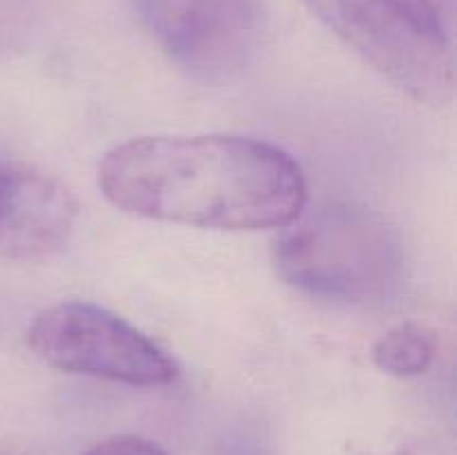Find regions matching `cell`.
Returning <instances> with one entry per match:
<instances>
[{
    "instance_id": "5b68a950",
    "label": "cell",
    "mask_w": 457,
    "mask_h": 455,
    "mask_svg": "<svg viewBox=\"0 0 457 455\" xmlns=\"http://www.w3.org/2000/svg\"><path fill=\"white\" fill-rule=\"evenodd\" d=\"M138 21L187 79L226 85L257 61L268 0H132Z\"/></svg>"
},
{
    "instance_id": "7a4b0ae2",
    "label": "cell",
    "mask_w": 457,
    "mask_h": 455,
    "mask_svg": "<svg viewBox=\"0 0 457 455\" xmlns=\"http://www.w3.org/2000/svg\"><path fill=\"white\" fill-rule=\"evenodd\" d=\"M281 279L311 297L370 302L386 297L404 275V244L382 214L355 203L302 210L272 245Z\"/></svg>"
},
{
    "instance_id": "ba28073f",
    "label": "cell",
    "mask_w": 457,
    "mask_h": 455,
    "mask_svg": "<svg viewBox=\"0 0 457 455\" xmlns=\"http://www.w3.org/2000/svg\"><path fill=\"white\" fill-rule=\"evenodd\" d=\"M85 455H168L154 442L134 435H116L98 442Z\"/></svg>"
},
{
    "instance_id": "8992f818",
    "label": "cell",
    "mask_w": 457,
    "mask_h": 455,
    "mask_svg": "<svg viewBox=\"0 0 457 455\" xmlns=\"http://www.w3.org/2000/svg\"><path fill=\"white\" fill-rule=\"evenodd\" d=\"M79 203L52 174L0 161V257L40 261L61 252L74 235Z\"/></svg>"
},
{
    "instance_id": "52a82bcc",
    "label": "cell",
    "mask_w": 457,
    "mask_h": 455,
    "mask_svg": "<svg viewBox=\"0 0 457 455\" xmlns=\"http://www.w3.org/2000/svg\"><path fill=\"white\" fill-rule=\"evenodd\" d=\"M437 355V337L428 326L406 321L386 330L375 342L373 364L395 377H418L427 373Z\"/></svg>"
},
{
    "instance_id": "277c9868",
    "label": "cell",
    "mask_w": 457,
    "mask_h": 455,
    "mask_svg": "<svg viewBox=\"0 0 457 455\" xmlns=\"http://www.w3.org/2000/svg\"><path fill=\"white\" fill-rule=\"evenodd\" d=\"M27 346L52 368L138 388L168 386L179 366L145 333L89 302L45 308L27 328Z\"/></svg>"
},
{
    "instance_id": "3957f363",
    "label": "cell",
    "mask_w": 457,
    "mask_h": 455,
    "mask_svg": "<svg viewBox=\"0 0 457 455\" xmlns=\"http://www.w3.org/2000/svg\"><path fill=\"white\" fill-rule=\"evenodd\" d=\"M312 16L420 105L455 94V54L433 0H302Z\"/></svg>"
},
{
    "instance_id": "6da1fadb",
    "label": "cell",
    "mask_w": 457,
    "mask_h": 455,
    "mask_svg": "<svg viewBox=\"0 0 457 455\" xmlns=\"http://www.w3.org/2000/svg\"><path fill=\"white\" fill-rule=\"evenodd\" d=\"M98 187L134 217L204 230H281L308 199L288 152L237 134L129 138L103 156Z\"/></svg>"
},
{
    "instance_id": "9c48e42d",
    "label": "cell",
    "mask_w": 457,
    "mask_h": 455,
    "mask_svg": "<svg viewBox=\"0 0 457 455\" xmlns=\"http://www.w3.org/2000/svg\"><path fill=\"white\" fill-rule=\"evenodd\" d=\"M393 455H451L449 451L442 449L436 442H413V444H406L402 449H397Z\"/></svg>"
}]
</instances>
